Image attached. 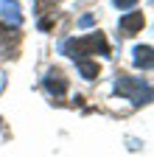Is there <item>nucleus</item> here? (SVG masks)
I'll list each match as a JSON object with an SVG mask.
<instances>
[{
    "label": "nucleus",
    "mask_w": 154,
    "mask_h": 157,
    "mask_svg": "<svg viewBox=\"0 0 154 157\" xmlns=\"http://www.w3.org/2000/svg\"><path fill=\"white\" fill-rule=\"evenodd\" d=\"M59 51L70 59H84L87 53H101V56H109V45H107V39L104 34H90V36H79V39H65V42L59 45Z\"/></svg>",
    "instance_id": "nucleus-1"
},
{
    "label": "nucleus",
    "mask_w": 154,
    "mask_h": 157,
    "mask_svg": "<svg viewBox=\"0 0 154 157\" xmlns=\"http://www.w3.org/2000/svg\"><path fill=\"white\" fill-rule=\"evenodd\" d=\"M115 93L129 98L134 107H143L151 101V84L143 78H132V76H118L115 78Z\"/></svg>",
    "instance_id": "nucleus-2"
},
{
    "label": "nucleus",
    "mask_w": 154,
    "mask_h": 157,
    "mask_svg": "<svg viewBox=\"0 0 154 157\" xmlns=\"http://www.w3.org/2000/svg\"><path fill=\"white\" fill-rule=\"evenodd\" d=\"M42 87L51 93V95H56V98H59V95H65L67 93V78L62 76V70H48L45 73V78H42Z\"/></svg>",
    "instance_id": "nucleus-3"
},
{
    "label": "nucleus",
    "mask_w": 154,
    "mask_h": 157,
    "mask_svg": "<svg viewBox=\"0 0 154 157\" xmlns=\"http://www.w3.org/2000/svg\"><path fill=\"white\" fill-rule=\"evenodd\" d=\"M0 14H3L6 23H11V28H17L23 23V9L20 0H0Z\"/></svg>",
    "instance_id": "nucleus-4"
},
{
    "label": "nucleus",
    "mask_w": 154,
    "mask_h": 157,
    "mask_svg": "<svg viewBox=\"0 0 154 157\" xmlns=\"http://www.w3.org/2000/svg\"><path fill=\"white\" fill-rule=\"evenodd\" d=\"M143 23H146V20H143L140 11H129L126 17H121V31L123 34H137L143 28Z\"/></svg>",
    "instance_id": "nucleus-5"
},
{
    "label": "nucleus",
    "mask_w": 154,
    "mask_h": 157,
    "mask_svg": "<svg viewBox=\"0 0 154 157\" xmlns=\"http://www.w3.org/2000/svg\"><path fill=\"white\" fill-rule=\"evenodd\" d=\"M134 67H143V70L151 67V45H137L134 48Z\"/></svg>",
    "instance_id": "nucleus-6"
},
{
    "label": "nucleus",
    "mask_w": 154,
    "mask_h": 157,
    "mask_svg": "<svg viewBox=\"0 0 154 157\" xmlns=\"http://www.w3.org/2000/svg\"><path fill=\"white\" fill-rule=\"evenodd\" d=\"M79 73H81V78H95L98 76V65L95 62H90V59H79Z\"/></svg>",
    "instance_id": "nucleus-7"
},
{
    "label": "nucleus",
    "mask_w": 154,
    "mask_h": 157,
    "mask_svg": "<svg viewBox=\"0 0 154 157\" xmlns=\"http://www.w3.org/2000/svg\"><path fill=\"white\" fill-rule=\"evenodd\" d=\"M17 39V28H9V23H0V45H9Z\"/></svg>",
    "instance_id": "nucleus-8"
},
{
    "label": "nucleus",
    "mask_w": 154,
    "mask_h": 157,
    "mask_svg": "<svg viewBox=\"0 0 154 157\" xmlns=\"http://www.w3.org/2000/svg\"><path fill=\"white\" fill-rule=\"evenodd\" d=\"M112 3L118 6V9H132L134 3H137V0H112Z\"/></svg>",
    "instance_id": "nucleus-9"
},
{
    "label": "nucleus",
    "mask_w": 154,
    "mask_h": 157,
    "mask_svg": "<svg viewBox=\"0 0 154 157\" xmlns=\"http://www.w3.org/2000/svg\"><path fill=\"white\" fill-rule=\"evenodd\" d=\"M79 25H81V28H90V25H92V14H84V17L79 20Z\"/></svg>",
    "instance_id": "nucleus-10"
},
{
    "label": "nucleus",
    "mask_w": 154,
    "mask_h": 157,
    "mask_svg": "<svg viewBox=\"0 0 154 157\" xmlns=\"http://www.w3.org/2000/svg\"><path fill=\"white\" fill-rule=\"evenodd\" d=\"M3 87H6V73L0 70V93H3Z\"/></svg>",
    "instance_id": "nucleus-11"
}]
</instances>
